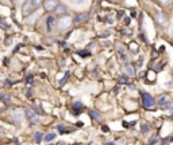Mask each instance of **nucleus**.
Masks as SVG:
<instances>
[{"mask_svg":"<svg viewBox=\"0 0 173 145\" xmlns=\"http://www.w3.org/2000/svg\"><path fill=\"white\" fill-rule=\"evenodd\" d=\"M142 99H143V106H145V107L152 109V107L154 106V99H153V97L150 95L149 93H143Z\"/></svg>","mask_w":173,"mask_h":145,"instance_id":"obj_1","label":"nucleus"},{"mask_svg":"<svg viewBox=\"0 0 173 145\" xmlns=\"http://www.w3.org/2000/svg\"><path fill=\"white\" fill-rule=\"evenodd\" d=\"M39 3L38 2H27V3H24V7H23V15H28L30 12H32V8L34 7H37Z\"/></svg>","mask_w":173,"mask_h":145,"instance_id":"obj_2","label":"nucleus"},{"mask_svg":"<svg viewBox=\"0 0 173 145\" xmlns=\"http://www.w3.org/2000/svg\"><path fill=\"white\" fill-rule=\"evenodd\" d=\"M58 26H60L61 30H66L69 26H71V18H62V19H60Z\"/></svg>","mask_w":173,"mask_h":145,"instance_id":"obj_3","label":"nucleus"},{"mask_svg":"<svg viewBox=\"0 0 173 145\" xmlns=\"http://www.w3.org/2000/svg\"><path fill=\"white\" fill-rule=\"evenodd\" d=\"M26 116H27V118L30 121H35L37 120V114L31 110V107H27V109H26Z\"/></svg>","mask_w":173,"mask_h":145,"instance_id":"obj_4","label":"nucleus"},{"mask_svg":"<svg viewBox=\"0 0 173 145\" xmlns=\"http://www.w3.org/2000/svg\"><path fill=\"white\" fill-rule=\"evenodd\" d=\"M57 4H58L57 2H45V3H43V6H45V8L47 11H53L54 7H56Z\"/></svg>","mask_w":173,"mask_h":145,"instance_id":"obj_5","label":"nucleus"},{"mask_svg":"<svg viewBox=\"0 0 173 145\" xmlns=\"http://www.w3.org/2000/svg\"><path fill=\"white\" fill-rule=\"evenodd\" d=\"M84 109V105L81 102H75V105H73V107H72V111L73 113H79L80 110H83Z\"/></svg>","mask_w":173,"mask_h":145,"instance_id":"obj_6","label":"nucleus"},{"mask_svg":"<svg viewBox=\"0 0 173 145\" xmlns=\"http://www.w3.org/2000/svg\"><path fill=\"white\" fill-rule=\"evenodd\" d=\"M53 24H54V18L53 16H47L46 18V27L49 31H51V28H53Z\"/></svg>","mask_w":173,"mask_h":145,"instance_id":"obj_7","label":"nucleus"},{"mask_svg":"<svg viewBox=\"0 0 173 145\" xmlns=\"http://www.w3.org/2000/svg\"><path fill=\"white\" fill-rule=\"evenodd\" d=\"M89 116L93 118V120H96V121H102L100 113H97V111H95V110H89Z\"/></svg>","mask_w":173,"mask_h":145,"instance_id":"obj_8","label":"nucleus"},{"mask_svg":"<svg viewBox=\"0 0 173 145\" xmlns=\"http://www.w3.org/2000/svg\"><path fill=\"white\" fill-rule=\"evenodd\" d=\"M85 19H88V15L87 14H83V15H77L75 18V22L76 23H80V22H84Z\"/></svg>","mask_w":173,"mask_h":145,"instance_id":"obj_9","label":"nucleus"},{"mask_svg":"<svg viewBox=\"0 0 173 145\" xmlns=\"http://www.w3.org/2000/svg\"><path fill=\"white\" fill-rule=\"evenodd\" d=\"M156 19L158 20V23H160V24H165V16L161 12H157L156 14Z\"/></svg>","mask_w":173,"mask_h":145,"instance_id":"obj_10","label":"nucleus"},{"mask_svg":"<svg viewBox=\"0 0 173 145\" xmlns=\"http://www.w3.org/2000/svg\"><path fill=\"white\" fill-rule=\"evenodd\" d=\"M124 71H126L128 75H134V69H132L131 66H128V65L124 66Z\"/></svg>","mask_w":173,"mask_h":145,"instance_id":"obj_11","label":"nucleus"},{"mask_svg":"<svg viewBox=\"0 0 173 145\" xmlns=\"http://www.w3.org/2000/svg\"><path fill=\"white\" fill-rule=\"evenodd\" d=\"M54 133H47V135L45 136V141H47V143H50V141H53L54 140Z\"/></svg>","mask_w":173,"mask_h":145,"instance_id":"obj_12","label":"nucleus"},{"mask_svg":"<svg viewBox=\"0 0 173 145\" xmlns=\"http://www.w3.org/2000/svg\"><path fill=\"white\" fill-rule=\"evenodd\" d=\"M34 140H35V143H41V141H42V133L41 132H37L35 136H34Z\"/></svg>","mask_w":173,"mask_h":145,"instance_id":"obj_13","label":"nucleus"},{"mask_svg":"<svg viewBox=\"0 0 173 145\" xmlns=\"http://www.w3.org/2000/svg\"><path fill=\"white\" fill-rule=\"evenodd\" d=\"M57 129H58V132H60V133H68L69 132V129H65L64 125H58Z\"/></svg>","mask_w":173,"mask_h":145,"instance_id":"obj_14","label":"nucleus"},{"mask_svg":"<svg viewBox=\"0 0 173 145\" xmlns=\"http://www.w3.org/2000/svg\"><path fill=\"white\" fill-rule=\"evenodd\" d=\"M141 132L142 133H146V132H149V125L148 124H142V126H141Z\"/></svg>","mask_w":173,"mask_h":145,"instance_id":"obj_15","label":"nucleus"},{"mask_svg":"<svg viewBox=\"0 0 173 145\" xmlns=\"http://www.w3.org/2000/svg\"><path fill=\"white\" fill-rule=\"evenodd\" d=\"M0 98H2V101H4V102H7L8 103L10 102V97L6 94V97H4V94H0Z\"/></svg>","mask_w":173,"mask_h":145,"instance_id":"obj_16","label":"nucleus"},{"mask_svg":"<svg viewBox=\"0 0 173 145\" xmlns=\"http://www.w3.org/2000/svg\"><path fill=\"white\" fill-rule=\"evenodd\" d=\"M79 55H81V57H89V53H88V51H79Z\"/></svg>","mask_w":173,"mask_h":145,"instance_id":"obj_17","label":"nucleus"},{"mask_svg":"<svg viewBox=\"0 0 173 145\" xmlns=\"http://www.w3.org/2000/svg\"><path fill=\"white\" fill-rule=\"evenodd\" d=\"M167 99H168V98H167V95H162L160 99H158V103H161V105H162V103H164L165 101H167Z\"/></svg>","mask_w":173,"mask_h":145,"instance_id":"obj_18","label":"nucleus"},{"mask_svg":"<svg viewBox=\"0 0 173 145\" xmlns=\"http://www.w3.org/2000/svg\"><path fill=\"white\" fill-rule=\"evenodd\" d=\"M148 79H149V81H153V79H154V73H153V71H149V73H148Z\"/></svg>","mask_w":173,"mask_h":145,"instance_id":"obj_19","label":"nucleus"},{"mask_svg":"<svg viewBox=\"0 0 173 145\" xmlns=\"http://www.w3.org/2000/svg\"><path fill=\"white\" fill-rule=\"evenodd\" d=\"M68 75H69V73H66V75L64 77V78H62V79L60 81V85H64L65 82H66V79H68Z\"/></svg>","mask_w":173,"mask_h":145,"instance_id":"obj_20","label":"nucleus"},{"mask_svg":"<svg viewBox=\"0 0 173 145\" xmlns=\"http://www.w3.org/2000/svg\"><path fill=\"white\" fill-rule=\"evenodd\" d=\"M156 141H158V139H157V137H152V140H149V145H152V144H154V143H156Z\"/></svg>","mask_w":173,"mask_h":145,"instance_id":"obj_21","label":"nucleus"},{"mask_svg":"<svg viewBox=\"0 0 173 145\" xmlns=\"http://www.w3.org/2000/svg\"><path fill=\"white\" fill-rule=\"evenodd\" d=\"M130 48H131V50H132V51H134V53H135V51L138 50V46H137V44H131V46H130Z\"/></svg>","mask_w":173,"mask_h":145,"instance_id":"obj_22","label":"nucleus"},{"mask_svg":"<svg viewBox=\"0 0 173 145\" xmlns=\"http://www.w3.org/2000/svg\"><path fill=\"white\" fill-rule=\"evenodd\" d=\"M119 82H122V83H123V82H127V78H126V77H122V78L119 79Z\"/></svg>","mask_w":173,"mask_h":145,"instance_id":"obj_23","label":"nucleus"},{"mask_svg":"<svg viewBox=\"0 0 173 145\" xmlns=\"http://www.w3.org/2000/svg\"><path fill=\"white\" fill-rule=\"evenodd\" d=\"M106 145H114L112 143H108V144H106Z\"/></svg>","mask_w":173,"mask_h":145,"instance_id":"obj_24","label":"nucleus"},{"mask_svg":"<svg viewBox=\"0 0 173 145\" xmlns=\"http://www.w3.org/2000/svg\"><path fill=\"white\" fill-rule=\"evenodd\" d=\"M73 145H80V144H73Z\"/></svg>","mask_w":173,"mask_h":145,"instance_id":"obj_25","label":"nucleus"}]
</instances>
